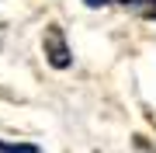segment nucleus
Instances as JSON below:
<instances>
[{
    "instance_id": "20e7f679",
    "label": "nucleus",
    "mask_w": 156,
    "mask_h": 153,
    "mask_svg": "<svg viewBox=\"0 0 156 153\" xmlns=\"http://www.w3.org/2000/svg\"><path fill=\"white\" fill-rule=\"evenodd\" d=\"M87 7H104V4H111V0H83Z\"/></svg>"
},
{
    "instance_id": "f03ea898",
    "label": "nucleus",
    "mask_w": 156,
    "mask_h": 153,
    "mask_svg": "<svg viewBox=\"0 0 156 153\" xmlns=\"http://www.w3.org/2000/svg\"><path fill=\"white\" fill-rule=\"evenodd\" d=\"M111 4H122L125 11H132V14H146V17H156V0H111Z\"/></svg>"
},
{
    "instance_id": "7ed1b4c3",
    "label": "nucleus",
    "mask_w": 156,
    "mask_h": 153,
    "mask_svg": "<svg viewBox=\"0 0 156 153\" xmlns=\"http://www.w3.org/2000/svg\"><path fill=\"white\" fill-rule=\"evenodd\" d=\"M0 153H38V146H31V143H4L0 139Z\"/></svg>"
},
{
    "instance_id": "f257e3e1",
    "label": "nucleus",
    "mask_w": 156,
    "mask_h": 153,
    "mask_svg": "<svg viewBox=\"0 0 156 153\" xmlns=\"http://www.w3.org/2000/svg\"><path fill=\"white\" fill-rule=\"evenodd\" d=\"M45 56H49V63L59 66V70L73 63V52H69V46H66V38H62L59 28H49V31H45Z\"/></svg>"
}]
</instances>
